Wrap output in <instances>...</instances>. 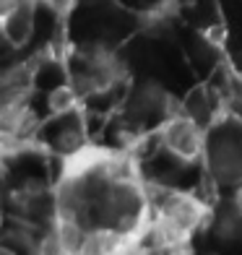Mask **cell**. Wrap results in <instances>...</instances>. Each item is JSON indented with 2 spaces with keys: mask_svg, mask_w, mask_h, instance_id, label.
<instances>
[{
  "mask_svg": "<svg viewBox=\"0 0 242 255\" xmlns=\"http://www.w3.org/2000/svg\"><path fill=\"white\" fill-rule=\"evenodd\" d=\"M159 141L177 161H201L206 156V130L198 120H193L188 112L175 110L167 115L159 125Z\"/></svg>",
  "mask_w": 242,
  "mask_h": 255,
  "instance_id": "cell-1",
  "label": "cell"
},
{
  "mask_svg": "<svg viewBox=\"0 0 242 255\" xmlns=\"http://www.w3.org/2000/svg\"><path fill=\"white\" fill-rule=\"evenodd\" d=\"M206 161H209L211 177L222 185H242V143L222 141L216 146H206Z\"/></svg>",
  "mask_w": 242,
  "mask_h": 255,
  "instance_id": "cell-2",
  "label": "cell"
},
{
  "mask_svg": "<svg viewBox=\"0 0 242 255\" xmlns=\"http://www.w3.org/2000/svg\"><path fill=\"white\" fill-rule=\"evenodd\" d=\"M34 8H37V0H21L18 8L10 13V18L3 24L0 34L13 44V47H24L34 34Z\"/></svg>",
  "mask_w": 242,
  "mask_h": 255,
  "instance_id": "cell-3",
  "label": "cell"
},
{
  "mask_svg": "<svg viewBox=\"0 0 242 255\" xmlns=\"http://www.w3.org/2000/svg\"><path fill=\"white\" fill-rule=\"evenodd\" d=\"M133 112L138 115V118H159L164 120L167 115H172L175 110H172V99L164 94V89L156 86V84H143L141 89L135 91L133 97Z\"/></svg>",
  "mask_w": 242,
  "mask_h": 255,
  "instance_id": "cell-4",
  "label": "cell"
},
{
  "mask_svg": "<svg viewBox=\"0 0 242 255\" xmlns=\"http://www.w3.org/2000/svg\"><path fill=\"white\" fill-rule=\"evenodd\" d=\"M81 104V91L73 86V84H65V86H57L52 94H50V110L55 115H60V118H65V115H73L78 110Z\"/></svg>",
  "mask_w": 242,
  "mask_h": 255,
  "instance_id": "cell-5",
  "label": "cell"
},
{
  "mask_svg": "<svg viewBox=\"0 0 242 255\" xmlns=\"http://www.w3.org/2000/svg\"><path fill=\"white\" fill-rule=\"evenodd\" d=\"M21 0H0V29H3V24L10 18V13L18 8Z\"/></svg>",
  "mask_w": 242,
  "mask_h": 255,
  "instance_id": "cell-6",
  "label": "cell"
}]
</instances>
